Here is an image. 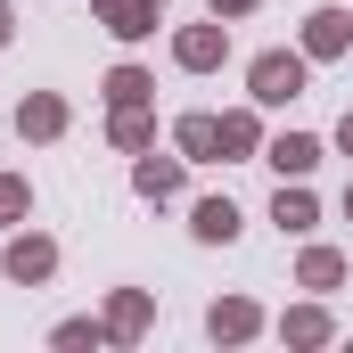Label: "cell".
<instances>
[{"label": "cell", "mask_w": 353, "mask_h": 353, "mask_svg": "<svg viewBox=\"0 0 353 353\" xmlns=\"http://www.w3.org/2000/svg\"><path fill=\"white\" fill-rule=\"evenodd\" d=\"M345 41H353V17H345V8H321V17L304 25V58H337Z\"/></svg>", "instance_id": "277c9868"}, {"label": "cell", "mask_w": 353, "mask_h": 353, "mask_svg": "<svg viewBox=\"0 0 353 353\" xmlns=\"http://www.w3.org/2000/svg\"><path fill=\"white\" fill-rule=\"evenodd\" d=\"M25 205H33V189H25V181H17V173H0V222H17Z\"/></svg>", "instance_id": "d6986e66"}, {"label": "cell", "mask_w": 353, "mask_h": 353, "mask_svg": "<svg viewBox=\"0 0 353 353\" xmlns=\"http://www.w3.org/2000/svg\"><path fill=\"white\" fill-rule=\"evenodd\" d=\"M8 25H17V17H8V0H0V50H8Z\"/></svg>", "instance_id": "7402d4cb"}, {"label": "cell", "mask_w": 353, "mask_h": 353, "mask_svg": "<svg viewBox=\"0 0 353 353\" xmlns=\"http://www.w3.org/2000/svg\"><path fill=\"white\" fill-rule=\"evenodd\" d=\"M17 132H33V140H58V132H66V107H58V99H25Z\"/></svg>", "instance_id": "ba28073f"}, {"label": "cell", "mask_w": 353, "mask_h": 353, "mask_svg": "<svg viewBox=\"0 0 353 353\" xmlns=\"http://www.w3.org/2000/svg\"><path fill=\"white\" fill-rule=\"evenodd\" d=\"M189 230H197L205 247H230V239H239V205H230V197H205V205L189 214Z\"/></svg>", "instance_id": "5b68a950"}, {"label": "cell", "mask_w": 353, "mask_h": 353, "mask_svg": "<svg viewBox=\"0 0 353 353\" xmlns=\"http://www.w3.org/2000/svg\"><path fill=\"white\" fill-rule=\"evenodd\" d=\"M0 263H8V279H17V288H33V279H50V271H58V247H50V239H17Z\"/></svg>", "instance_id": "7a4b0ae2"}, {"label": "cell", "mask_w": 353, "mask_h": 353, "mask_svg": "<svg viewBox=\"0 0 353 353\" xmlns=\"http://www.w3.org/2000/svg\"><path fill=\"white\" fill-rule=\"evenodd\" d=\"M214 8H222V17H247V8H255V0H214Z\"/></svg>", "instance_id": "44dd1931"}, {"label": "cell", "mask_w": 353, "mask_h": 353, "mask_svg": "<svg viewBox=\"0 0 353 353\" xmlns=\"http://www.w3.org/2000/svg\"><path fill=\"white\" fill-rule=\"evenodd\" d=\"M337 140H345V148H353V115H345V123H337Z\"/></svg>", "instance_id": "603a6c76"}, {"label": "cell", "mask_w": 353, "mask_h": 353, "mask_svg": "<svg viewBox=\"0 0 353 353\" xmlns=\"http://www.w3.org/2000/svg\"><path fill=\"white\" fill-rule=\"evenodd\" d=\"M271 222H279V230H312L321 214H312V197H304V189H288V181H279V197H271Z\"/></svg>", "instance_id": "9c48e42d"}, {"label": "cell", "mask_w": 353, "mask_h": 353, "mask_svg": "<svg viewBox=\"0 0 353 353\" xmlns=\"http://www.w3.org/2000/svg\"><path fill=\"white\" fill-rule=\"evenodd\" d=\"M148 329V296H115V312H107V337H140Z\"/></svg>", "instance_id": "7c38bea8"}, {"label": "cell", "mask_w": 353, "mask_h": 353, "mask_svg": "<svg viewBox=\"0 0 353 353\" xmlns=\"http://www.w3.org/2000/svg\"><path fill=\"white\" fill-rule=\"evenodd\" d=\"M181 148H189V157H214V148H222V123H214V115H181Z\"/></svg>", "instance_id": "8fae6325"}, {"label": "cell", "mask_w": 353, "mask_h": 353, "mask_svg": "<svg viewBox=\"0 0 353 353\" xmlns=\"http://www.w3.org/2000/svg\"><path fill=\"white\" fill-rule=\"evenodd\" d=\"M115 148H148V115L140 107H115Z\"/></svg>", "instance_id": "2e32d148"}, {"label": "cell", "mask_w": 353, "mask_h": 353, "mask_svg": "<svg viewBox=\"0 0 353 353\" xmlns=\"http://www.w3.org/2000/svg\"><path fill=\"white\" fill-rule=\"evenodd\" d=\"M99 337H107V329H90V321H66V329H58V345H66V353H83V345H99Z\"/></svg>", "instance_id": "ffe728a7"}, {"label": "cell", "mask_w": 353, "mask_h": 353, "mask_svg": "<svg viewBox=\"0 0 353 353\" xmlns=\"http://www.w3.org/2000/svg\"><path fill=\"white\" fill-rule=\"evenodd\" d=\"M222 148L247 157V148H255V115H222Z\"/></svg>", "instance_id": "ac0fdd59"}, {"label": "cell", "mask_w": 353, "mask_h": 353, "mask_svg": "<svg viewBox=\"0 0 353 353\" xmlns=\"http://www.w3.org/2000/svg\"><path fill=\"white\" fill-rule=\"evenodd\" d=\"M148 74H140V66H115V74H107V99H115V107H140V99H148Z\"/></svg>", "instance_id": "5bb4252c"}, {"label": "cell", "mask_w": 353, "mask_h": 353, "mask_svg": "<svg viewBox=\"0 0 353 353\" xmlns=\"http://www.w3.org/2000/svg\"><path fill=\"white\" fill-rule=\"evenodd\" d=\"M205 329H214V337H255V304H239V296H230V304H214V321H205Z\"/></svg>", "instance_id": "4fadbf2b"}, {"label": "cell", "mask_w": 353, "mask_h": 353, "mask_svg": "<svg viewBox=\"0 0 353 353\" xmlns=\"http://www.w3.org/2000/svg\"><path fill=\"white\" fill-rule=\"evenodd\" d=\"M345 214H353V189H345Z\"/></svg>", "instance_id": "cb8c5ba5"}, {"label": "cell", "mask_w": 353, "mask_h": 353, "mask_svg": "<svg viewBox=\"0 0 353 353\" xmlns=\"http://www.w3.org/2000/svg\"><path fill=\"white\" fill-rule=\"evenodd\" d=\"M337 279H345V263H337L329 247H312V255H304V288H337Z\"/></svg>", "instance_id": "9a60e30c"}, {"label": "cell", "mask_w": 353, "mask_h": 353, "mask_svg": "<svg viewBox=\"0 0 353 353\" xmlns=\"http://www.w3.org/2000/svg\"><path fill=\"white\" fill-rule=\"evenodd\" d=\"M247 83H255L263 107H288V99H304V58H296V50H263Z\"/></svg>", "instance_id": "6da1fadb"}, {"label": "cell", "mask_w": 353, "mask_h": 353, "mask_svg": "<svg viewBox=\"0 0 353 353\" xmlns=\"http://www.w3.org/2000/svg\"><path fill=\"white\" fill-rule=\"evenodd\" d=\"M279 329H288V345H321V337H329V321H321V312H288Z\"/></svg>", "instance_id": "e0dca14e"}, {"label": "cell", "mask_w": 353, "mask_h": 353, "mask_svg": "<svg viewBox=\"0 0 353 353\" xmlns=\"http://www.w3.org/2000/svg\"><path fill=\"white\" fill-rule=\"evenodd\" d=\"M271 165H279V181H304L321 165V140L312 132H288V140H271Z\"/></svg>", "instance_id": "52a82bcc"}, {"label": "cell", "mask_w": 353, "mask_h": 353, "mask_svg": "<svg viewBox=\"0 0 353 353\" xmlns=\"http://www.w3.org/2000/svg\"><path fill=\"white\" fill-rule=\"evenodd\" d=\"M132 181H140V197H173V189H181V165H173V157H148Z\"/></svg>", "instance_id": "30bf717a"}, {"label": "cell", "mask_w": 353, "mask_h": 353, "mask_svg": "<svg viewBox=\"0 0 353 353\" xmlns=\"http://www.w3.org/2000/svg\"><path fill=\"white\" fill-rule=\"evenodd\" d=\"M99 17H107V33H123V41L157 33V0H99Z\"/></svg>", "instance_id": "8992f818"}, {"label": "cell", "mask_w": 353, "mask_h": 353, "mask_svg": "<svg viewBox=\"0 0 353 353\" xmlns=\"http://www.w3.org/2000/svg\"><path fill=\"white\" fill-rule=\"evenodd\" d=\"M222 50H230V41H222V25H189V33L173 41V58L189 66V74H205V66H222Z\"/></svg>", "instance_id": "3957f363"}]
</instances>
